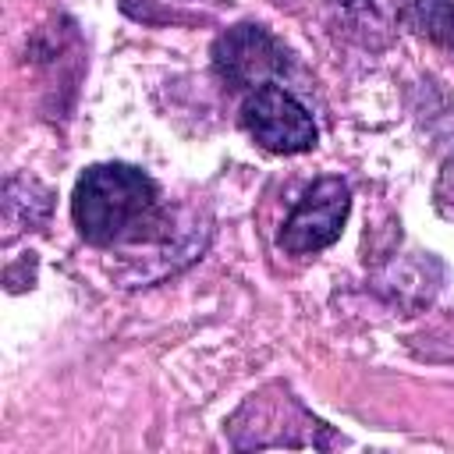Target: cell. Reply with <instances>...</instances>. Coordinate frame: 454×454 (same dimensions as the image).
Masks as SVG:
<instances>
[{
	"label": "cell",
	"mask_w": 454,
	"mask_h": 454,
	"mask_svg": "<svg viewBox=\"0 0 454 454\" xmlns=\"http://www.w3.org/2000/svg\"><path fill=\"white\" fill-rule=\"evenodd\" d=\"M436 206L443 216H454V156L443 163L440 181H436Z\"/></svg>",
	"instance_id": "8992f818"
},
{
	"label": "cell",
	"mask_w": 454,
	"mask_h": 454,
	"mask_svg": "<svg viewBox=\"0 0 454 454\" xmlns=\"http://www.w3.org/2000/svg\"><path fill=\"white\" fill-rule=\"evenodd\" d=\"M241 128L248 131V138L255 145H262L266 153L277 156H294V153H309L316 149V124L309 117V110L284 92L280 85H259L252 89V96L241 106Z\"/></svg>",
	"instance_id": "7a4b0ae2"
},
{
	"label": "cell",
	"mask_w": 454,
	"mask_h": 454,
	"mask_svg": "<svg viewBox=\"0 0 454 454\" xmlns=\"http://www.w3.org/2000/svg\"><path fill=\"white\" fill-rule=\"evenodd\" d=\"M408 25L429 43L454 53V0H411Z\"/></svg>",
	"instance_id": "5b68a950"
},
{
	"label": "cell",
	"mask_w": 454,
	"mask_h": 454,
	"mask_svg": "<svg viewBox=\"0 0 454 454\" xmlns=\"http://www.w3.org/2000/svg\"><path fill=\"white\" fill-rule=\"evenodd\" d=\"M71 216L82 238L92 245L153 241L167 227V213L160 206L153 177L131 163L89 167L74 184Z\"/></svg>",
	"instance_id": "6da1fadb"
},
{
	"label": "cell",
	"mask_w": 454,
	"mask_h": 454,
	"mask_svg": "<svg viewBox=\"0 0 454 454\" xmlns=\"http://www.w3.org/2000/svg\"><path fill=\"white\" fill-rule=\"evenodd\" d=\"M284 64V46L262 25H234L213 43V67L234 89H259Z\"/></svg>",
	"instance_id": "277c9868"
},
{
	"label": "cell",
	"mask_w": 454,
	"mask_h": 454,
	"mask_svg": "<svg viewBox=\"0 0 454 454\" xmlns=\"http://www.w3.org/2000/svg\"><path fill=\"white\" fill-rule=\"evenodd\" d=\"M348 209H351L348 184L340 177H319L284 220L280 248L291 255H305V252H319L333 245L344 231Z\"/></svg>",
	"instance_id": "3957f363"
}]
</instances>
